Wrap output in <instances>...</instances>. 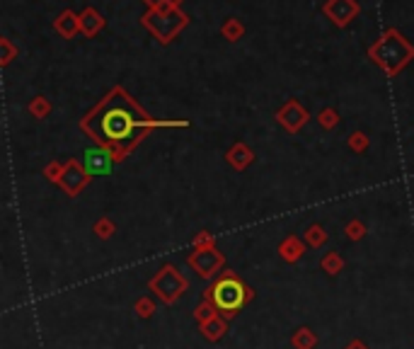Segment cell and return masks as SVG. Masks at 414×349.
<instances>
[{
	"label": "cell",
	"mask_w": 414,
	"mask_h": 349,
	"mask_svg": "<svg viewBox=\"0 0 414 349\" xmlns=\"http://www.w3.org/2000/svg\"><path fill=\"white\" fill-rule=\"evenodd\" d=\"M245 298H247V291H245V286L240 284L238 279H221L216 286H213V301H216V306L221 308V311H238L240 306L245 303Z\"/></svg>",
	"instance_id": "obj_1"
},
{
	"label": "cell",
	"mask_w": 414,
	"mask_h": 349,
	"mask_svg": "<svg viewBox=\"0 0 414 349\" xmlns=\"http://www.w3.org/2000/svg\"><path fill=\"white\" fill-rule=\"evenodd\" d=\"M85 165H88V173L102 175V173L109 170L112 158L105 153V150H88V153H85Z\"/></svg>",
	"instance_id": "obj_3"
},
{
	"label": "cell",
	"mask_w": 414,
	"mask_h": 349,
	"mask_svg": "<svg viewBox=\"0 0 414 349\" xmlns=\"http://www.w3.org/2000/svg\"><path fill=\"white\" fill-rule=\"evenodd\" d=\"M134 129H136V119L126 109H109V112H105V116H102V134L107 139L121 141L134 134Z\"/></svg>",
	"instance_id": "obj_2"
}]
</instances>
